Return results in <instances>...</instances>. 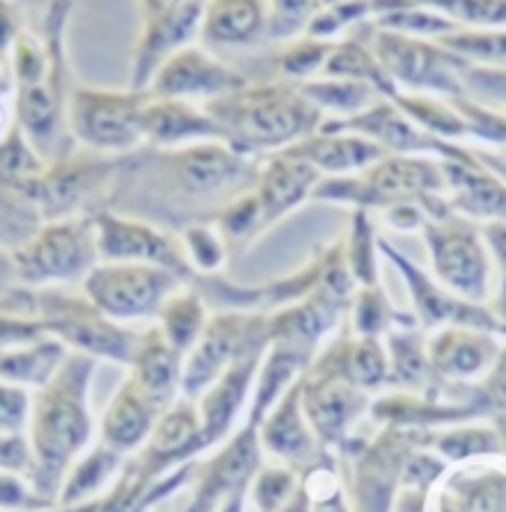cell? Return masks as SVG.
Instances as JSON below:
<instances>
[{"label":"cell","mask_w":506,"mask_h":512,"mask_svg":"<svg viewBox=\"0 0 506 512\" xmlns=\"http://www.w3.org/2000/svg\"><path fill=\"white\" fill-rule=\"evenodd\" d=\"M145 92L74 86L69 98V134L74 146L104 157H122L143 148Z\"/></svg>","instance_id":"cell-6"},{"label":"cell","mask_w":506,"mask_h":512,"mask_svg":"<svg viewBox=\"0 0 506 512\" xmlns=\"http://www.w3.org/2000/svg\"><path fill=\"white\" fill-rule=\"evenodd\" d=\"M33 415V391L0 379V433H27Z\"/></svg>","instance_id":"cell-41"},{"label":"cell","mask_w":506,"mask_h":512,"mask_svg":"<svg viewBox=\"0 0 506 512\" xmlns=\"http://www.w3.org/2000/svg\"><path fill=\"white\" fill-rule=\"evenodd\" d=\"M33 320L45 335L63 341L69 353L131 365L140 332L110 320L83 291L72 288H39L33 291Z\"/></svg>","instance_id":"cell-3"},{"label":"cell","mask_w":506,"mask_h":512,"mask_svg":"<svg viewBox=\"0 0 506 512\" xmlns=\"http://www.w3.org/2000/svg\"><path fill=\"white\" fill-rule=\"evenodd\" d=\"M264 220V211H261V199L258 193H243L237 196L234 202H228L222 211L217 214V228L222 237L228 240H240L246 234L255 231V225Z\"/></svg>","instance_id":"cell-39"},{"label":"cell","mask_w":506,"mask_h":512,"mask_svg":"<svg viewBox=\"0 0 506 512\" xmlns=\"http://www.w3.org/2000/svg\"><path fill=\"white\" fill-rule=\"evenodd\" d=\"M326 3H341V0H323V6H326Z\"/></svg>","instance_id":"cell-59"},{"label":"cell","mask_w":506,"mask_h":512,"mask_svg":"<svg viewBox=\"0 0 506 512\" xmlns=\"http://www.w3.org/2000/svg\"><path fill=\"white\" fill-rule=\"evenodd\" d=\"M364 42L382 63V69L394 80L397 92H418V95H447V98H468L462 74L468 63L447 51L435 39L403 36L376 27L373 21L362 24Z\"/></svg>","instance_id":"cell-4"},{"label":"cell","mask_w":506,"mask_h":512,"mask_svg":"<svg viewBox=\"0 0 506 512\" xmlns=\"http://www.w3.org/2000/svg\"><path fill=\"white\" fill-rule=\"evenodd\" d=\"M24 288H69L83 282L98 264L92 217L45 222L21 249L12 252Z\"/></svg>","instance_id":"cell-5"},{"label":"cell","mask_w":506,"mask_h":512,"mask_svg":"<svg viewBox=\"0 0 506 512\" xmlns=\"http://www.w3.org/2000/svg\"><path fill=\"white\" fill-rule=\"evenodd\" d=\"M492 359V344L483 335H471L465 329L444 332L433 344V365L441 373H477L480 367Z\"/></svg>","instance_id":"cell-32"},{"label":"cell","mask_w":506,"mask_h":512,"mask_svg":"<svg viewBox=\"0 0 506 512\" xmlns=\"http://www.w3.org/2000/svg\"><path fill=\"white\" fill-rule=\"evenodd\" d=\"M181 252L196 273H217L225 261V237L219 234L217 225L208 222H190L178 234Z\"/></svg>","instance_id":"cell-37"},{"label":"cell","mask_w":506,"mask_h":512,"mask_svg":"<svg viewBox=\"0 0 506 512\" xmlns=\"http://www.w3.org/2000/svg\"><path fill=\"white\" fill-rule=\"evenodd\" d=\"M391 6H427L459 27H506V0H373V15Z\"/></svg>","instance_id":"cell-31"},{"label":"cell","mask_w":506,"mask_h":512,"mask_svg":"<svg viewBox=\"0 0 506 512\" xmlns=\"http://www.w3.org/2000/svg\"><path fill=\"white\" fill-rule=\"evenodd\" d=\"M15 122V95L9 98L6 89H0V137L6 134V128Z\"/></svg>","instance_id":"cell-53"},{"label":"cell","mask_w":506,"mask_h":512,"mask_svg":"<svg viewBox=\"0 0 506 512\" xmlns=\"http://www.w3.org/2000/svg\"><path fill=\"white\" fill-rule=\"evenodd\" d=\"M320 77H338V80H356L373 86L382 98H394L397 86L382 69V63L376 60V54L370 51V45L364 42V36H347L341 42H335L323 74Z\"/></svg>","instance_id":"cell-27"},{"label":"cell","mask_w":506,"mask_h":512,"mask_svg":"<svg viewBox=\"0 0 506 512\" xmlns=\"http://www.w3.org/2000/svg\"><path fill=\"white\" fill-rule=\"evenodd\" d=\"M42 512H98V498L89 501V504H80V507H54V510H42Z\"/></svg>","instance_id":"cell-58"},{"label":"cell","mask_w":506,"mask_h":512,"mask_svg":"<svg viewBox=\"0 0 506 512\" xmlns=\"http://www.w3.org/2000/svg\"><path fill=\"white\" fill-rule=\"evenodd\" d=\"M95 365L98 362L89 356L69 353L60 373L45 388L33 391V415L27 427V439L33 447L30 483L36 495L54 507L74 459L89 447L92 439L89 391Z\"/></svg>","instance_id":"cell-1"},{"label":"cell","mask_w":506,"mask_h":512,"mask_svg":"<svg viewBox=\"0 0 506 512\" xmlns=\"http://www.w3.org/2000/svg\"><path fill=\"white\" fill-rule=\"evenodd\" d=\"M438 447L450 459H468V456H477V453H498L501 441L489 430H456L450 436H441Z\"/></svg>","instance_id":"cell-46"},{"label":"cell","mask_w":506,"mask_h":512,"mask_svg":"<svg viewBox=\"0 0 506 512\" xmlns=\"http://www.w3.org/2000/svg\"><path fill=\"white\" fill-rule=\"evenodd\" d=\"M453 107L462 113L465 125H468V134L486 140V143H498L506 146V113L495 110V107H486L474 98H450Z\"/></svg>","instance_id":"cell-38"},{"label":"cell","mask_w":506,"mask_h":512,"mask_svg":"<svg viewBox=\"0 0 506 512\" xmlns=\"http://www.w3.org/2000/svg\"><path fill=\"white\" fill-rule=\"evenodd\" d=\"M264 338H270V329H267V320L258 314H246V311L214 314L208 320L202 338L184 359L181 394L196 400L234 362H240L243 356L261 353Z\"/></svg>","instance_id":"cell-9"},{"label":"cell","mask_w":506,"mask_h":512,"mask_svg":"<svg viewBox=\"0 0 506 512\" xmlns=\"http://www.w3.org/2000/svg\"><path fill=\"white\" fill-rule=\"evenodd\" d=\"M66 359H69V347L63 341L51 335H36L24 344L0 350V379L39 391L60 373Z\"/></svg>","instance_id":"cell-22"},{"label":"cell","mask_w":506,"mask_h":512,"mask_svg":"<svg viewBox=\"0 0 506 512\" xmlns=\"http://www.w3.org/2000/svg\"><path fill=\"white\" fill-rule=\"evenodd\" d=\"M320 169L311 166L308 160L290 154V151H276L258 172L255 181V193L261 199V211L264 220H276L293 205H299L305 199V193L317 184Z\"/></svg>","instance_id":"cell-19"},{"label":"cell","mask_w":506,"mask_h":512,"mask_svg":"<svg viewBox=\"0 0 506 512\" xmlns=\"http://www.w3.org/2000/svg\"><path fill=\"white\" fill-rule=\"evenodd\" d=\"M305 412L311 418V424L317 427V433L326 441H335L344 436V427L350 424V418H356L362 412L364 397L350 388V382L344 376H323L308 394H305Z\"/></svg>","instance_id":"cell-23"},{"label":"cell","mask_w":506,"mask_h":512,"mask_svg":"<svg viewBox=\"0 0 506 512\" xmlns=\"http://www.w3.org/2000/svg\"><path fill=\"white\" fill-rule=\"evenodd\" d=\"M296 495V477L285 468H267L255 477L252 498L261 512H279Z\"/></svg>","instance_id":"cell-42"},{"label":"cell","mask_w":506,"mask_h":512,"mask_svg":"<svg viewBox=\"0 0 506 512\" xmlns=\"http://www.w3.org/2000/svg\"><path fill=\"white\" fill-rule=\"evenodd\" d=\"M486 391H489L492 403H498V406H506V353L501 356L498 367H495V373H492V379H489Z\"/></svg>","instance_id":"cell-52"},{"label":"cell","mask_w":506,"mask_h":512,"mask_svg":"<svg viewBox=\"0 0 506 512\" xmlns=\"http://www.w3.org/2000/svg\"><path fill=\"white\" fill-rule=\"evenodd\" d=\"M202 12H205V0H178L160 12L143 15V27H140L134 57H131L128 89L145 92L151 77L160 72V66L169 57L196 45Z\"/></svg>","instance_id":"cell-11"},{"label":"cell","mask_w":506,"mask_h":512,"mask_svg":"<svg viewBox=\"0 0 506 512\" xmlns=\"http://www.w3.org/2000/svg\"><path fill=\"white\" fill-rule=\"evenodd\" d=\"M441 187H444L441 163L412 157V154H397V157L376 160L362 181L323 184L317 193L320 196H356L364 202H403V199L427 196Z\"/></svg>","instance_id":"cell-13"},{"label":"cell","mask_w":506,"mask_h":512,"mask_svg":"<svg viewBox=\"0 0 506 512\" xmlns=\"http://www.w3.org/2000/svg\"><path fill=\"white\" fill-rule=\"evenodd\" d=\"M258 356H261V353L243 356L240 362H234V365L228 367L214 385H208V388L196 397L199 418H202V436H205V444H208V447L217 444V441L231 430L237 412L243 409L249 382H252L255 367H258Z\"/></svg>","instance_id":"cell-20"},{"label":"cell","mask_w":506,"mask_h":512,"mask_svg":"<svg viewBox=\"0 0 506 512\" xmlns=\"http://www.w3.org/2000/svg\"><path fill=\"white\" fill-rule=\"evenodd\" d=\"M347 382H359V385H379L385 379V359L379 353V347L373 341H362L356 347H350V359H347Z\"/></svg>","instance_id":"cell-45"},{"label":"cell","mask_w":506,"mask_h":512,"mask_svg":"<svg viewBox=\"0 0 506 512\" xmlns=\"http://www.w3.org/2000/svg\"><path fill=\"white\" fill-rule=\"evenodd\" d=\"M302 95L320 110V113H332L335 119L326 122H338V119H350L356 113L367 110L370 104H376L382 95L356 80H338V77H314L308 83H299Z\"/></svg>","instance_id":"cell-28"},{"label":"cell","mask_w":506,"mask_h":512,"mask_svg":"<svg viewBox=\"0 0 506 512\" xmlns=\"http://www.w3.org/2000/svg\"><path fill=\"white\" fill-rule=\"evenodd\" d=\"M246 83H249L246 74L222 63L205 45H190L160 66V72L151 77L145 95L211 104L222 95L243 89Z\"/></svg>","instance_id":"cell-12"},{"label":"cell","mask_w":506,"mask_h":512,"mask_svg":"<svg viewBox=\"0 0 506 512\" xmlns=\"http://www.w3.org/2000/svg\"><path fill=\"white\" fill-rule=\"evenodd\" d=\"M0 308L33 317V288H24L12 261V252L0 249Z\"/></svg>","instance_id":"cell-44"},{"label":"cell","mask_w":506,"mask_h":512,"mask_svg":"<svg viewBox=\"0 0 506 512\" xmlns=\"http://www.w3.org/2000/svg\"><path fill=\"white\" fill-rule=\"evenodd\" d=\"M0 471L33 474V447L27 433H0Z\"/></svg>","instance_id":"cell-47"},{"label":"cell","mask_w":506,"mask_h":512,"mask_svg":"<svg viewBox=\"0 0 506 512\" xmlns=\"http://www.w3.org/2000/svg\"><path fill=\"white\" fill-rule=\"evenodd\" d=\"M184 285H187L184 276L157 264L98 261L92 273L80 282V291L110 320L131 326V323L154 320L163 302Z\"/></svg>","instance_id":"cell-7"},{"label":"cell","mask_w":506,"mask_h":512,"mask_svg":"<svg viewBox=\"0 0 506 512\" xmlns=\"http://www.w3.org/2000/svg\"><path fill=\"white\" fill-rule=\"evenodd\" d=\"M285 151L308 160L317 169H326V172H353L362 166H373L376 160H382L388 154L385 148L376 146L367 137L341 134V131H317Z\"/></svg>","instance_id":"cell-21"},{"label":"cell","mask_w":506,"mask_h":512,"mask_svg":"<svg viewBox=\"0 0 506 512\" xmlns=\"http://www.w3.org/2000/svg\"><path fill=\"white\" fill-rule=\"evenodd\" d=\"M116 169H119V157L74 151L63 160L48 163L45 172L24 187L39 205L45 222L66 220V217H95L98 211H107Z\"/></svg>","instance_id":"cell-8"},{"label":"cell","mask_w":506,"mask_h":512,"mask_svg":"<svg viewBox=\"0 0 506 512\" xmlns=\"http://www.w3.org/2000/svg\"><path fill=\"white\" fill-rule=\"evenodd\" d=\"M462 83L468 98L486 107H506V69L501 66H468Z\"/></svg>","instance_id":"cell-40"},{"label":"cell","mask_w":506,"mask_h":512,"mask_svg":"<svg viewBox=\"0 0 506 512\" xmlns=\"http://www.w3.org/2000/svg\"><path fill=\"white\" fill-rule=\"evenodd\" d=\"M92 231H95L98 261L157 264L184 279L193 276L181 252V240L163 225H154L131 214H119V211H98L92 217Z\"/></svg>","instance_id":"cell-10"},{"label":"cell","mask_w":506,"mask_h":512,"mask_svg":"<svg viewBox=\"0 0 506 512\" xmlns=\"http://www.w3.org/2000/svg\"><path fill=\"white\" fill-rule=\"evenodd\" d=\"M504 436H506V421H504Z\"/></svg>","instance_id":"cell-60"},{"label":"cell","mask_w":506,"mask_h":512,"mask_svg":"<svg viewBox=\"0 0 506 512\" xmlns=\"http://www.w3.org/2000/svg\"><path fill=\"white\" fill-rule=\"evenodd\" d=\"M0 510L42 512V510H54V504H48L45 498H39V495H36V489H33V483H30V477L0 471Z\"/></svg>","instance_id":"cell-43"},{"label":"cell","mask_w":506,"mask_h":512,"mask_svg":"<svg viewBox=\"0 0 506 512\" xmlns=\"http://www.w3.org/2000/svg\"><path fill=\"white\" fill-rule=\"evenodd\" d=\"M299 400H302V388L296 385L273 412H267V418L258 427L264 447L290 462H305L314 453V441L308 436L302 415H299Z\"/></svg>","instance_id":"cell-25"},{"label":"cell","mask_w":506,"mask_h":512,"mask_svg":"<svg viewBox=\"0 0 506 512\" xmlns=\"http://www.w3.org/2000/svg\"><path fill=\"white\" fill-rule=\"evenodd\" d=\"M0 66H3V63H0Z\"/></svg>","instance_id":"cell-61"},{"label":"cell","mask_w":506,"mask_h":512,"mask_svg":"<svg viewBox=\"0 0 506 512\" xmlns=\"http://www.w3.org/2000/svg\"><path fill=\"white\" fill-rule=\"evenodd\" d=\"M382 320H385V305H382L379 293L362 296V302H359V329L362 332H379Z\"/></svg>","instance_id":"cell-50"},{"label":"cell","mask_w":506,"mask_h":512,"mask_svg":"<svg viewBox=\"0 0 506 512\" xmlns=\"http://www.w3.org/2000/svg\"><path fill=\"white\" fill-rule=\"evenodd\" d=\"M486 237H489V243L495 246V252H498V258H501V264L506 267V222H498V225H492Z\"/></svg>","instance_id":"cell-54"},{"label":"cell","mask_w":506,"mask_h":512,"mask_svg":"<svg viewBox=\"0 0 506 512\" xmlns=\"http://www.w3.org/2000/svg\"><path fill=\"white\" fill-rule=\"evenodd\" d=\"M160 415H163V409H157L131 379H125L104 409L101 444L113 447L122 456L137 453L148 441V436L154 433Z\"/></svg>","instance_id":"cell-18"},{"label":"cell","mask_w":506,"mask_h":512,"mask_svg":"<svg viewBox=\"0 0 506 512\" xmlns=\"http://www.w3.org/2000/svg\"><path fill=\"white\" fill-rule=\"evenodd\" d=\"M143 146L157 151L199 146V143H222V131L205 104L178 101V98H151L145 95L143 116Z\"/></svg>","instance_id":"cell-14"},{"label":"cell","mask_w":506,"mask_h":512,"mask_svg":"<svg viewBox=\"0 0 506 512\" xmlns=\"http://www.w3.org/2000/svg\"><path fill=\"white\" fill-rule=\"evenodd\" d=\"M394 101L421 131L433 134L444 143L468 137V125L462 113L453 107V101H444L438 95H418V92H397Z\"/></svg>","instance_id":"cell-29"},{"label":"cell","mask_w":506,"mask_h":512,"mask_svg":"<svg viewBox=\"0 0 506 512\" xmlns=\"http://www.w3.org/2000/svg\"><path fill=\"white\" fill-rule=\"evenodd\" d=\"M199 42L211 48H252L267 42L264 0H205Z\"/></svg>","instance_id":"cell-17"},{"label":"cell","mask_w":506,"mask_h":512,"mask_svg":"<svg viewBox=\"0 0 506 512\" xmlns=\"http://www.w3.org/2000/svg\"><path fill=\"white\" fill-rule=\"evenodd\" d=\"M427 240L433 246L435 273L456 291L465 296H483L486 293V255L477 240V234L465 225H430Z\"/></svg>","instance_id":"cell-15"},{"label":"cell","mask_w":506,"mask_h":512,"mask_svg":"<svg viewBox=\"0 0 506 512\" xmlns=\"http://www.w3.org/2000/svg\"><path fill=\"white\" fill-rule=\"evenodd\" d=\"M279 512H308V495H305V489H296V495Z\"/></svg>","instance_id":"cell-55"},{"label":"cell","mask_w":506,"mask_h":512,"mask_svg":"<svg viewBox=\"0 0 506 512\" xmlns=\"http://www.w3.org/2000/svg\"><path fill=\"white\" fill-rule=\"evenodd\" d=\"M441 474V462H435L430 456H412L409 465H406V483H418V486H427L433 483L435 477Z\"/></svg>","instance_id":"cell-51"},{"label":"cell","mask_w":506,"mask_h":512,"mask_svg":"<svg viewBox=\"0 0 506 512\" xmlns=\"http://www.w3.org/2000/svg\"><path fill=\"white\" fill-rule=\"evenodd\" d=\"M243 501H246V489H243V492H234L231 498H225V501L219 504L217 512H243Z\"/></svg>","instance_id":"cell-56"},{"label":"cell","mask_w":506,"mask_h":512,"mask_svg":"<svg viewBox=\"0 0 506 512\" xmlns=\"http://www.w3.org/2000/svg\"><path fill=\"white\" fill-rule=\"evenodd\" d=\"M36 335H45V332L33 317H21V314H12V311L0 308V350L24 344V341L36 338Z\"/></svg>","instance_id":"cell-48"},{"label":"cell","mask_w":506,"mask_h":512,"mask_svg":"<svg viewBox=\"0 0 506 512\" xmlns=\"http://www.w3.org/2000/svg\"><path fill=\"white\" fill-rule=\"evenodd\" d=\"M314 512H347V507H344L341 495H332L329 501H320V504H317V510H314Z\"/></svg>","instance_id":"cell-57"},{"label":"cell","mask_w":506,"mask_h":512,"mask_svg":"<svg viewBox=\"0 0 506 512\" xmlns=\"http://www.w3.org/2000/svg\"><path fill=\"white\" fill-rule=\"evenodd\" d=\"M24 12L18 3L12 0H0V63L9 60V51L15 45V39L24 33Z\"/></svg>","instance_id":"cell-49"},{"label":"cell","mask_w":506,"mask_h":512,"mask_svg":"<svg viewBox=\"0 0 506 512\" xmlns=\"http://www.w3.org/2000/svg\"><path fill=\"white\" fill-rule=\"evenodd\" d=\"M222 131V143L255 157L264 151H285L311 137L323 125V113L302 95L299 83L264 80L205 104Z\"/></svg>","instance_id":"cell-2"},{"label":"cell","mask_w":506,"mask_h":512,"mask_svg":"<svg viewBox=\"0 0 506 512\" xmlns=\"http://www.w3.org/2000/svg\"><path fill=\"white\" fill-rule=\"evenodd\" d=\"M332 48H335V42H329V39L299 36L279 51L276 72L282 80H290V83H308V80L323 74V66H326Z\"/></svg>","instance_id":"cell-35"},{"label":"cell","mask_w":506,"mask_h":512,"mask_svg":"<svg viewBox=\"0 0 506 512\" xmlns=\"http://www.w3.org/2000/svg\"><path fill=\"white\" fill-rule=\"evenodd\" d=\"M157 409H169L181 394L184 379V356L160 335L157 326H148L140 332L128 376Z\"/></svg>","instance_id":"cell-16"},{"label":"cell","mask_w":506,"mask_h":512,"mask_svg":"<svg viewBox=\"0 0 506 512\" xmlns=\"http://www.w3.org/2000/svg\"><path fill=\"white\" fill-rule=\"evenodd\" d=\"M267 6V42H293L308 33L311 21L323 9V0H264Z\"/></svg>","instance_id":"cell-36"},{"label":"cell","mask_w":506,"mask_h":512,"mask_svg":"<svg viewBox=\"0 0 506 512\" xmlns=\"http://www.w3.org/2000/svg\"><path fill=\"white\" fill-rule=\"evenodd\" d=\"M438 42L456 57H462L468 66L506 63V27H459L456 33Z\"/></svg>","instance_id":"cell-34"},{"label":"cell","mask_w":506,"mask_h":512,"mask_svg":"<svg viewBox=\"0 0 506 512\" xmlns=\"http://www.w3.org/2000/svg\"><path fill=\"white\" fill-rule=\"evenodd\" d=\"M42 225L45 217L27 187L0 184V249H21Z\"/></svg>","instance_id":"cell-30"},{"label":"cell","mask_w":506,"mask_h":512,"mask_svg":"<svg viewBox=\"0 0 506 512\" xmlns=\"http://www.w3.org/2000/svg\"><path fill=\"white\" fill-rule=\"evenodd\" d=\"M125 468V456L116 453L113 447L107 444H95L89 450H83L74 465L69 468L66 480H63V489H60V498H57V507H80V504H89L95 498H101L98 492L113 480L119 477Z\"/></svg>","instance_id":"cell-24"},{"label":"cell","mask_w":506,"mask_h":512,"mask_svg":"<svg viewBox=\"0 0 506 512\" xmlns=\"http://www.w3.org/2000/svg\"><path fill=\"white\" fill-rule=\"evenodd\" d=\"M208 320L211 317H208V308H205L202 293L193 291V288H178V291L163 302L160 314L154 317V326L187 359L190 350L196 347V341L202 338Z\"/></svg>","instance_id":"cell-26"},{"label":"cell","mask_w":506,"mask_h":512,"mask_svg":"<svg viewBox=\"0 0 506 512\" xmlns=\"http://www.w3.org/2000/svg\"><path fill=\"white\" fill-rule=\"evenodd\" d=\"M45 166H48V160L27 140L21 125L12 122L6 128V134L0 137V184L24 187V184L36 181L45 172Z\"/></svg>","instance_id":"cell-33"}]
</instances>
